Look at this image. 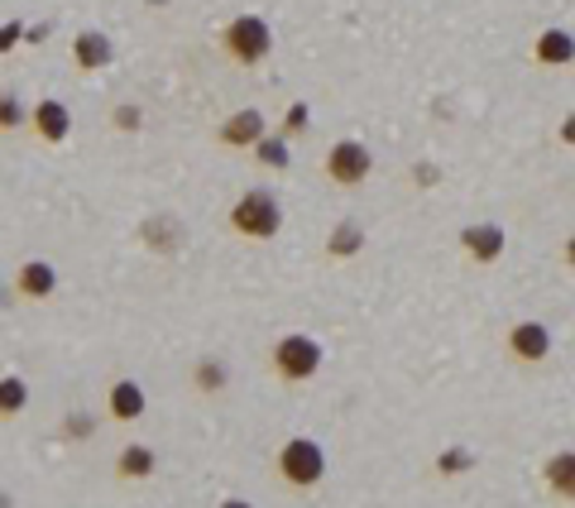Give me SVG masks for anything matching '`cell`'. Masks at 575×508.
Masks as SVG:
<instances>
[{
    "instance_id": "obj_8",
    "label": "cell",
    "mask_w": 575,
    "mask_h": 508,
    "mask_svg": "<svg viewBox=\"0 0 575 508\" xmlns=\"http://www.w3.org/2000/svg\"><path fill=\"white\" fill-rule=\"evenodd\" d=\"M461 250L470 264H499V259L508 255V230L499 226V221H475V226L461 230Z\"/></svg>"
},
{
    "instance_id": "obj_14",
    "label": "cell",
    "mask_w": 575,
    "mask_h": 508,
    "mask_svg": "<svg viewBox=\"0 0 575 508\" xmlns=\"http://www.w3.org/2000/svg\"><path fill=\"white\" fill-rule=\"evenodd\" d=\"M72 63L82 72H101V68H111L115 63V44H111V34H101V30H82L72 38Z\"/></svg>"
},
{
    "instance_id": "obj_18",
    "label": "cell",
    "mask_w": 575,
    "mask_h": 508,
    "mask_svg": "<svg viewBox=\"0 0 575 508\" xmlns=\"http://www.w3.org/2000/svg\"><path fill=\"white\" fill-rule=\"evenodd\" d=\"M139 240L149 245V255H173L178 245H182V226L173 216H149L139 226Z\"/></svg>"
},
{
    "instance_id": "obj_25",
    "label": "cell",
    "mask_w": 575,
    "mask_h": 508,
    "mask_svg": "<svg viewBox=\"0 0 575 508\" xmlns=\"http://www.w3.org/2000/svg\"><path fill=\"white\" fill-rule=\"evenodd\" d=\"M111 125H115V129H121V135H135V129L144 125V111L135 106V101H121V106H115V111H111Z\"/></svg>"
},
{
    "instance_id": "obj_9",
    "label": "cell",
    "mask_w": 575,
    "mask_h": 508,
    "mask_svg": "<svg viewBox=\"0 0 575 508\" xmlns=\"http://www.w3.org/2000/svg\"><path fill=\"white\" fill-rule=\"evenodd\" d=\"M30 129H34L38 145H63V139L72 135V111H68V101H54V97L34 101V106H30Z\"/></svg>"
},
{
    "instance_id": "obj_13",
    "label": "cell",
    "mask_w": 575,
    "mask_h": 508,
    "mask_svg": "<svg viewBox=\"0 0 575 508\" xmlns=\"http://www.w3.org/2000/svg\"><path fill=\"white\" fill-rule=\"evenodd\" d=\"M115 475H121L125 485H144V479L159 475V451L144 447V441H129V447L115 451Z\"/></svg>"
},
{
    "instance_id": "obj_23",
    "label": "cell",
    "mask_w": 575,
    "mask_h": 508,
    "mask_svg": "<svg viewBox=\"0 0 575 508\" xmlns=\"http://www.w3.org/2000/svg\"><path fill=\"white\" fill-rule=\"evenodd\" d=\"M465 471H475V451L470 447H447L437 455V475H465Z\"/></svg>"
},
{
    "instance_id": "obj_12",
    "label": "cell",
    "mask_w": 575,
    "mask_h": 508,
    "mask_svg": "<svg viewBox=\"0 0 575 508\" xmlns=\"http://www.w3.org/2000/svg\"><path fill=\"white\" fill-rule=\"evenodd\" d=\"M532 63H538V68H571L575 63V34L561 30V24L542 30L532 38Z\"/></svg>"
},
{
    "instance_id": "obj_7",
    "label": "cell",
    "mask_w": 575,
    "mask_h": 508,
    "mask_svg": "<svg viewBox=\"0 0 575 508\" xmlns=\"http://www.w3.org/2000/svg\"><path fill=\"white\" fill-rule=\"evenodd\" d=\"M264 135H269V121H264V111H259V106H240V111H230L226 121L216 125V145L235 149V154H250Z\"/></svg>"
},
{
    "instance_id": "obj_10",
    "label": "cell",
    "mask_w": 575,
    "mask_h": 508,
    "mask_svg": "<svg viewBox=\"0 0 575 508\" xmlns=\"http://www.w3.org/2000/svg\"><path fill=\"white\" fill-rule=\"evenodd\" d=\"M10 293L24 297V303H48V297L58 293V269L48 264V259H24L15 269V283H10Z\"/></svg>"
},
{
    "instance_id": "obj_16",
    "label": "cell",
    "mask_w": 575,
    "mask_h": 508,
    "mask_svg": "<svg viewBox=\"0 0 575 508\" xmlns=\"http://www.w3.org/2000/svg\"><path fill=\"white\" fill-rule=\"evenodd\" d=\"M364 255V226L356 216H341L331 230H326V259H336V264H346V259Z\"/></svg>"
},
{
    "instance_id": "obj_30",
    "label": "cell",
    "mask_w": 575,
    "mask_h": 508,
    "mask_svg": "<svg viewBox=\"0 0 575 508\" xmlns=\"http://www.w3.org/2000/svg\"><path fill=\"white\" fill-rule=\"evenodd\" d=\"M24 38H30V44H44V38H48V24H34V30H24Z\"/></svg>"
},
{
    "instance_id": "obj_22",
    "label": "cell",
    "mask_w": 575,
    "mask_h": 508,
    "mask_svg": "<svg viewBox=\"0 0 575 508\" xmlns=\"http://www.w3.org/2000/svg\"><path fill=\"white\" fill-rule=\"evenodd\" d=\"M87 437H97V413L72 408L68 418H63V427H58V441H87Z\"/></svg>"
},
{
    "instance_id": "obj_20",
    "label": "cell",
    "mask_w": 575,
    "mask_h": 508,
    "mask_svg": "<svg viewBox=\"0 0 575 508\" xmlns=\"http://www.w3.org/2000/svg\"><path fill=\"white\" fill-rule=\"evenodd\" d=\"M250 159L259 168H269V173H288L293 168V149H288V135H264L259 145L250 149Z\"/></svg>"
},
{
    "instance_id": "obj_31",
    "label": "cell",
    "mask_w": 575,
    "mask_h": 508,
    "mask_svg": "<svg viewBox=\"0 0 575 508\" xmlns=\"http://www.w3.org/2000/svg\"><path fill=\"white\" fill-rule=\"evenodd\" d=\"M0 504H10V494H5V489H0Z\"/></svg>"
},
{
    "instance_id": "obj_27",
    "label": "cell",
    "mask_w": 575,
    "mask_h": 508,
    "mask_svg": "<svg viewBox=\"0 0 575 508\" xmlns=\"http://www.w3.org/2000/svg\"><path fill=\"white\" fill-rule=\"evenodd\" d=\"M437 182H441L437 163H417V188H437Z\"/></svg>"
},
{
    "instance_id": "obj_5",
    "label": "cell",
    "mask_w": 575,
    "mask_h": 508,
    "mask_svg": "<svg viewBox=\"0 0 575 508\" xmlns=\"http://www.w3.org/2000/svg\"><path fill=\"white\" fill-rule=\"evenodd\" d=\"M322 178L331 188H364L374 178V154L364 149V139H336L322 159Z\"/></svg>"
},
{
    "instance_id": "obj_19",
    "label": "cell",
    "mask_w": 575,
    "mask_h": 508,
    "mask_svg": "<svg viewBox=\"0 0 575 508\" xmlns=\"http://www.w3.org/2000/svg\"><path fill=\"white\" fill-rule=\"evenodd\" d=\"M30 408V380L24 374H0V422H15Z\"/></svg>"
},
{
    "instance_id": "obj_3",
    "label": "cell",
    "mask_w": 575,
    "mask_h": 508,
    "mask_svg": "<svg viewBox=\"0 0 575 508\" xmlns=\"http://www.w3.org/2000/svg\"><path fill=\"white\" fill-rule=\"evenodd\" d=\"M273 471H279L283 485L297 489V494L317 489L326 479V447L317 437H288L279 447V455H273Z\"/></svg>"
},
{
    "instance_id": "obj_28",
    "label": "cell",
    "mask_w": 575,
    "mask_h": 508,
    "mask_svg": "<svg viewBox=\"0 0 575 508\" xmlns=\"http://www.w3.org/2000/svg\"><path fill=\"white\" fill-rule=\"evenodd\" d=\"M556 139H561V145H566V149H575V111H571L566 121L556 125Z\"/></svg>"
},
{
    "instance_id": "obj_15",
    "label": "cell",
    "mask_w": 575,
    "mask_h": 508,
    "mask_svg": "<svg viewBox=\"0 0 575 508\" xmlns=\"http://www.w3.org/2000/svg\"><path fill=\"white\" fill-rule=\"evenodd\" d=\"M542 485L552 499L575 504V451H552L542 461Z\"/></svg>"
},
{
    "instance_id": "obj_26",
    "label": "cell",
    "mask_w": 575,
    "mask_h": 508,
    "mask_svg": "<svg viewBox=\"0 0 575 508\" xmlns=\"http://www.w3.org/2000/svg\"><path fill=\"white\" fill-rule=\"evenodd\" d=\"M20 44H24V24L5 20V24H0V54H10V48H20Z\"/></svg>"
},
{
    "instance_id": "obj_29",
    "label": "cell",
    "mask_w": 575,
    "mask_h": 508,
    "mask_svg": "<svg viewBox=\"0 0 575 508\" xmlns=\"http://www.w3.org/2000/svg\"><path fill=\"white\" fill-rule=\"evenodd\" d=\"M561 264H566V269L575 273V230L566 236V245H561Z\"/></svg>"
},
{
    "instance_id": "obj_21",
    "label": "cell",
    "mask_w": 575,
    "mask_h": 508,
    "mask_svg": "<svg viewBox=\"0 0 575 508\" xmlns=\"http://www.w3.org/2000/svg\"><path fill=\"white\" fill-rule=\"evenodd\" d=\"M30 125V106L20 101V91H0V135H20Z\"/></svg>"
},
{
    "instance_id": "obj_1",
    "label": "cell",
    "mask_w": 575,
    "mask_h": 508,
    "mask_svg": "<svg viewBox=\"0 0 575 508\" xmlns=\"http://www.w3.org/2000/svg\"><path fill=\"white\" fill-rule=\"evenodd\" d=\"M230 230L240 240H255V245H264V240H279V230H283V202H279V192L273 188H245L240 197L230 202Z\"/></svg>"
},
{
    "instance_id": "obj_4",
    "label": "cell",
    "mask_w": 575,
    "mask_h": 508,
    "mask_svg": "<svg viewBox=\"0 0 575 508\" xmlns=\"http://www.w3.org/2000/svg\"><path fill=\"white\" fill-rule=\"evenodd\" d=\"M221 54H226L235 68H259L273 54V24L264 15H235L221 30Z\"/></svg>"
},
{
    "instance_id": "obj_2",
    "label": "cell",
    "mask_w": 575,
    "mask_h": 508,
    "mask_svg": "<svg viewBox=\"0 0 575 508\" xmlns=\"http://www.w3.org/2000/svg\"><path fill=\"white\" fill-rule=\"evenodd\" d=\"M326 364V346L312 331H283L279 341L269 346V370L279 384H312Z\"/></svg>"
},
{
    "instance_id": "obj_6",
    "label": "cell",
    "mask_w": 575,
    "mask_h": 508,
    "mask_svg": "<svg viewBox=\"0 0 575 508\" xmlns=\"http://www.w3.org/2000/svg\"><path fill=\"white\" fill-rule=\"evenodd\" d=\"M552 327L546 321H538V317H528V321H514L508 327V336H504V350L514 355L518 364H546L552 360Z\"/></svg>"
},
{
    "instance_id": "obj_24",
    "label": "cell",
    "mask_w": 575,
    "mask_h": 508,
    "mask_svg": "<svg viewBox=\"0 0 575 508\" xmlns=\"http://www.w3.org/2000/svg\"><path fill=\"white\" fill-rule=\"evenodd\" d=\"M307 125H312V106H307V101H293V106H288V115H283V129H279V135L303 139Z\"/></svg>"
},
{
    "instance_id": "obj_11",
    "label": "cell",
    "mask_w": 575,
    "mask_h": 508,
    "mask_svg": "<svg viewBox=\"0 0 575 508\" xmlns=\"http://www.w3.org/2000/svg\"><path fill=\"white\" fill-rule=\"evenodd\" d=\"M144 413H149V394H144V384L139 380H115L106 388V418L111 422H139Z\"/></svg>"
},
{
    "instance_id": "obj_17",
    "label": "cell",
    "mask_w": 575,
    "mask_h": 508,
    "mask_svg": "<svg viewBox=\"0 0 575 508\" xmlns=\"http://www.w3.org/2000/svg\"><path fill=\"white\" fill-rule=\"evenodd\" d=\"M192 388H198L202 398H221L230 388V364L216 360V355H202L192 364Z\"/></svg>"
}]
</instances>
